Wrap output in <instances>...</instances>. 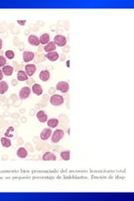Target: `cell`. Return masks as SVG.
<instances>
[{
  "instance_id": "cell-1",
  "label": "cell",
  "mask_w": 134,
  "mask_h": 201,
  "mask_svg": "<svg viewBox=\"0 0 134 201\" xmlns=\"http://www.w3.org/2000/svg\"><path fill=\"white\" fill-rule=\"evenodd\" d=\"M50 102L52 106H55V107H58V106H61L63 105L65 102V99L62 96L58 94H54L52 95L50 98Z\"/></svg>"
},
{
  "instance_id": "cell-14",
  "label": "cell",
  "mask_w": 134,
  "mask_h": 201,
  "mask_svg": "<svg viewBox=\"0 0 134 201\" xmlns=\"http://www.w3.org/2000/svg\"><path fill=\"white\" fill-rule=\"evenodd\" d=\"M57 46L55 45V44L54 43V41H50L47 44H45L44 46V50L46 52V53H50V52L55 51Z\"/></svg>"
},
{
  "instance_id": "cell-24",
  "label": "cell",
  "mask_w": 134,
  "mask_h": 201,
  "mask_svg": "<svg viewBox=\"0 0 134 201\" xmlns=\"http://www.w3.org/2000/svg\"><path fill=\"white\" fill-rule=\"evenodd\" d=\"M14 128L13 127V126H9L7 131L5 132V137H7V138H13L14 137Z\"/></svg>"
},
{
  "instance_id": "cell-10",
  "label": "cell",
  "mask_w": 134,
  "mask_h": 201,
  "mask_svg": "<svg viewBox=\"0 0 134 201\" xmlns=\"http://www.w3.org/2000/svg\"><path fill=\"white\" fill-rule=\"evenodd\" d=\"M43 161H55L56 155L52 152H45L42 156Z\"/></svg>"
},
{
  "instance_id": "cell-5",
  "label": "cell",
  "mask_w": 134,
  "mask_h": 201,
  "mask_svg": "<svg viewBox=\"0 0 134 201\" xmlns=\"http://www.w3.org/2000/svg\"><path fill=\"white\" fill-rule=\"evenodd\" d=\"M31 89L30 87H22L20 90V92H19V96H20V99L22 100H24V99L29 98L30 96V94H31Z\"/></svg>"
},
{
  "instance_id": "cell-28",
  "label": "cell",
  "mask_w": 134,
  "mask_h": 201,
  "mask_svg": "<svg viewBox=\"0 0 134 201\" xmlns=\"http://www.w3.org/2000/svg\"><path fill=\"white\" fill-rule=\"evenodd\" d=\"M4 73H3V71L2 70H0V81H2L3 79H4Z\"/></svg>"
},
{
  "instance_id": "cell-2",
  "label": "cell",
  "mask_w": 134,
  "mask_h": 201,
  "mask_svg": "<svg viewBox=\"0 0 134 201\" xmlns=\"http://www.w3.org/2000/svg\"><path fill=\"white\" fill-rule=\"evenodd\" d=\"M64 137H65L64 131L61 129H56L54 131V132H52L51 142L53 143H58L61 139H63Z\"/></svg>"
},
{
  "instance_id": "cell-11",
  "label": "cell",
  "mask_w": 134,
  "mask_h": 201,
  "mask_svg": "<svg viewBox=\"0 0 134 201\" xmlns=\"http://www.w3.org/2000/svg\"><path fill=\"white\" fill-rule=\"evenodd\" d=\"M31 91L34 92V94H35L38 96H40L41 95L43 94V88L38 83H35L32 86Z\"/></svg>"
},
{
  "instance_id": "cell-8",
  "label": "cell",
  "mask_w": 134,
  "mask_h": 201,
  "mask_svg": "<svg viewBox=\"0 0 134 201\" xmlns=\"http://www.w3.org/2000/svg\"><path fill=\"white\" fill-rule=\"evenodd\" d=\"M36 117L41 123H45L48 121V115L43 110L39 111L36 114Z\"/></svg>"
},
{
  "instance_id": "cell-26",
  "label": "cell",
  "mask_w": 134,
  "mask_h": 201,
  "mask_svg": "<svg viewBox=\"0 0 134 201\" xmlns=\"http://www.w3.org/2000/svg\"><path fill=\"white\" fill-rule=\"evenodd\" d=\"M7 64V59L4 55H0V67H4Z\"/></svg>"
},
{
  "instance_id": "cell-27",
  "label": "cell",
  "mask_w": 134,
  "mask_h": 201,
  "mask_svg": "<svg viewBox=\"0 0 134 201\" xmlns=\"http://www.w3.org/2000/svg\"><path fill=\"white\" fill-rule=\"evenodd\" d=\"M17 23L20 25H22V26H24V24H26V20H18Z\"/></svg>"
},
{
  "instance_id": "cell-17",
  "label": "cell",
  "mask_w": 134,
  "mask_h": 201,
  "mask_svg": "<svg viewBox=\"0 0 134 201\" xmlns=\"http://www.w3.org/2000/svg\"><path fill=\"white\" fill-rule=\"evenodd\" d=\"M40 39V42L41 44H44V45H45V44H47L50 41V36L49 34L47 33H44L43 35H41L40 37L39 38Z\"/></svg>"
},
{
  "instance_id": "cell-25",
  "label": "cell",
  "mask_w": 134,
  "mask_h": 201,
  "mask_svg": "<svg viewBox=\"0 0 134 201\" xmlns=\"http://www.w3.org/2000/svg\"><path fill=\"white\" fill-rule=\"evenodd\" d=\"M4 55H5V58L8 59H13L14 58V56H15L14 52L13 51V50H6V52L4 53Z\"/></svg>"
},
{
  "instance_id": "cell-21",
  "label": "cell",
  "mask_w": 134,
  "mask_h": 201,
  "mask_svg": "<svg viewBox=\"0 0 134 201\" xmlns=\"http://www.w3.org/2000/svg\"><path fill=\"white\" fill-rule=\"evenodd\" d=\"M8 91V84L6 81H0V95L5 94Z\"/></svg>"
},
{
  "instance_id": "cell-22",
  "label": "cell",
  "mask_w": 134,
  "mask_h": 201,
  "mask_svg": "<svg viewBox=\"0 0 134 201\" xmlns=\"http://www.w3.org/2000/svg\"><path fill=\"white\" fill-rule=\"evenodd\" d=\"M1 144L4 148H9L12 145L10 139L7 137H4V138H1Z\"/></svg>"
},
{
  "instance_id": "cell-19",
  "label": "cell",
  "mask_w": 134,
  "mask_h": 201,
  "mask_svg": "<svg viewBox=\"0 0 134 201\" xmlns=\"http://www.w3.org/2000/svg\"><path fill=\"white\" fill-rule=\"evenodd\" d=\"M28 78H29V76L25 73V71H22V70L18 71V73H17V79H18L19 81H28Z\"/></svg>"
},
{
  "instance_id": "cell-12",
  "label": "cell",
  "mask_w": 134,
  "mask_h": 201,
  "mask_svg": "<svg viewBox=\"0 0 134 201\" xmlns=\"http://www.w3.org/2000/svg\"><path fill=\"white\" fill-rule=\"evenodd\" d=\"M39 77H40V81L45 82V81H48L50 80V73L47 70H43V71H41L40 72Z\"/></svg>"
},
{
  "instance_id": "cell-4",
  "label": "cell",
  "mask_w": 134,
  "mask_h": 201,
  "mask_svg": "<svg viewBox=\"0 0 134 201\" xmlns=\"http://www.w3.org/2000/svg\"><path fill=\"white\" fill-rule=\"evenodd\" d=\"M55 89L57 91H59L62 93H67L69 90H70V85L67 81H60L59 82L56 84L55 86Z\"/></svg>"
},
{
  "instance_id": "cell-6",
  "label": "cell",
  "mask_w": 134,
  "mask_h": 201,
  "mask_svg": "<svg viewBox=\"0 0 134 201\" xmlns=\"http://www.w3.org/2000/svg\"><path fill=\"white\" fill-rule=\"evenodd\" d=\"M37 71V67L35 64H28L24 66V71L25 73L27 74L29 77H31L34 75V74Z\"/></svg>"
},
{
  "instance_id": "cell-23",
  "label": "cell",
  "mask_w": 134,
  "mask_h": 201,
  "mask_svg": "<svg viewBox=\"0 0 134 201\" xmlns=\"http://www.w3.org/2000/svg\"><path fill=\"white\" fill-rule=\"evenodd\" d=\"M60 158L63 159L64 161H69L71 159V152L69 150H65L60 153Z\"/></svg>"
},
{
  "instance_id": "cell-16",
  "label": "cell",
  "mask_w": 134,
  "mask_h": 201,
  "mask_svg": "<svg viewBox=\"0 0 134 201\" xmlns=\"http://www.w3.org/2000/svg\"><path fill=\"white\" fill-rule=\"evenodd\" d=\"M59 53L56 51H53V52H50V53H47L45 55V57L47 58L49 60H50L52 62L54 61H56L57 59H59Z\"/></svg>"
},
{
  "instance_id": "cell-29",
  "label": "cell",
  "mask_w": 134,
  "mask_h": 201,
  "mask_svg": "<svg viewBox=\"0 0 134 201\" xmlns=\"http://www.w3.org/2000/svg\"><path fill=\"white\" fill-rule=\"evenodd\" d=\"M2 48H3V40L0 39V50H2Z\"/></svg>"
},
{
  "instance_id": "cell-18",
  "label": "cell",
  "mask_w": 134,
  "mask_h": 201,
  "mask_svg": "<svg viewBox=\"0 0 134 201\" xmlns=\"http://www.w3.org/2000/svg\"><path fill=\"white\" fill-rule=\"evenodd\" d=\"M16 154L20 158H27L28 156V151L25 148L22 147V148H20L19 149L17 150Z\"/></svg>"
},
{
  "instance_id": "cell-13",
  "label": "cell",
  "mask_w": 134,
  "mask_h": 201,
  "mask_svg": "<svg viewBox=\"0 0 134 201\" xmlns=\"http://www.w3.org/2000/svg\"><path fill=\"white\" fill-rule=\"evenodd\" d=\"M35 58V54L31 51H24L23 53V60L25 63L30 62Z\"/></svg>"
},
{
  "instance_id": "cell-20",
  "label": "cell",
  "mask_w": 134,
  "mask_h": 201,
  "mask_svg": "<svg viewBox=\"0 0 134 201\" xmlns=\"http://www.w3.org/2000/svg\"><path fill=\"white\" fill-rule=\"evenodd\" d=\"M47 125L50 128H55L59 125V120L57 118H50L48 119Z\"/></svg>"
},
{
  "instance_id": "cell-3",
  "label": "cell",
  "mask_w": 134,
  "mask_h": 201,
  "mask_svg": "<svg viewBox=\"0 0 134 201\" xmlns=\"http://www.w3.org/2000/svg\"><path fill=\"white\" fill-rule=\"evenodd\" d=\"M54 43L55 44L56 46L58 47H64L67 44V39L66 37L62 35H56L54 37Z\"/></svg>"
},
{
  "instance_id": "cell-15",
  "label": "cell",
  "mask_w": 134,
  "mask_h": 201,
  "mask_svg": "<svg viewBox=\"0 0 134 201\" xmlns=\"http://www.w3.org/2000/svg\"><path fill=\"white\" fill-rule=\"evenodd\" d=\"M14 67L8 65H6L4 67H2V71H3L4 75L6 76H11L14 73Z\"/></svg>"
},
{
  "instance_id": "cell-9",
  "label": "cell",
  "mask_w": 134,
  "mask_h": 201,
  "mask_svg": "<svg viewBox=\"0 0 134 201\" xmlns=\"http://www.w3.org/2000/svg\"><path fill=\"white\" fill-rule=\"evenodd\" d=\"M28 42L29 44H31L33 46H39L40 45V39L38 36L35 35H31L29 36L28 38Z\"/></svg>"
},
{
  "instance_id": "cell-7",
  "label": "cell",
  "mask_w": 134,
  "mask_h": 201,
  "mask_svg": "<svg viewBox=\"0 0 134 201\" xmlns=\"http://www.w3.org/2000/svg\"><path fill=\"white\" fill-rule=\"evenodd\" d=\"M52 129L51 128H50V127H46V128H44L42 130V132H40V138L44 140V141H45V140H48L49 138L51 137L52 135Z\"/></svg>"
}]
</instances>
